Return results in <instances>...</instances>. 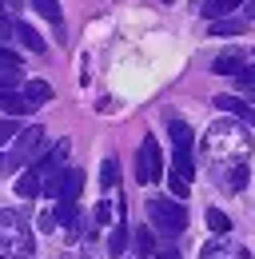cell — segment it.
I'll return each mask as SVG.
<instances>
[{"label":"cell","instance_id":"cell-1","mask_svg":"<svg viewBox=\"0 0 255 259\" xmlns=\"http://www.w3.org/2000/svg\"><path fill=\"white\" fill-rule=\"evenodd\" d=\"M203 152L220 163V167H227V163H243L247 156H251V136L243 132V124L220 120V124H211L207 136H203Z\"/></svg>","mask_w":255,"mask_h":259},{"label":"cell","instance_id":"cell-2","mask_svg":"<svg viewBox=\"0 0 255 259\" xmlns=\"http://www.w3.org/2000/svg\"><path fill=\"white\" fill-rule=\"evenodd\" d=\"M0 259H36L32 227L16 207H0Z\"/></svg>","mask_w":255,"mask_h":259},{"label":"cell","instance_id":"cell-3","mask_svg":"<svg viewBox=\"0 0 255 259\" xmlns=\"http://www.w3.org/2000/svg\"><path fill=\"white\" fill-rule=\"evenodd\" d=\"M40 144H44V128H40V124L24 128L16 140H12V152H0V176H12L20 163H28L32 156L40 152Z\"/></svg>","mask_w":255,"mask_h":259},{"label":"cell","instance_id":"cell-4","mask_svg":"<svg viewBox=\"0 0 255 259\" xmlns=\"http://www.w3.org/2000/svg\"><path fill=\"white\" fill-rule=\"evenodd\" d=\"M148 220L159 235H180L188 227V211L180 199H148Z\"/></svg>","mask_w":255,"mask_h":259},{"label":"cell","instance_id":"cell-5","mask_svg":"<svg viewBox=\"0 0 255 259\" xmlns=\"http://www.w3.org/2000/svg\"><path fill=\"white\" fill-rule=\"evenodd\" d=\"M159 176H163L159 144H156V136H144V144H140V156H136V180H140V184H156Z\"/></svg>","mask_w":255,"mask_h":259},{"label":"cell","instance_id":"cell-6","mask_svg":"<svg viewBox=\"0 0 255 259\" xmlns=\"http://www.w3.org/2000/svg\"><path fill=\"white\" fill-rule=\"evenodd\" d=\"M68 152H72V144H68V140H60V144H56V148H52L44 160L36 163V167H40V176H44V180H48V176H60V171H64V160H68Z\"/></svg>","mask_w":255,"mask_h":259},{"label":"cell","instance_id":"cell-7","mask_svg":"<svg viewBox=\"0 0 255 259\" xmlns=\"http://www.w3.org/2000/svg\"><path fill=\"white\" fill-rule=\"evenodd\" d=\"M16 195H20V199L44 195V176H40V167H36V163H32L28 171H20V180H16Z\"/></svg>","mask_w":255,"mask_h":259},{"label":"cell","instance_id":"cell-8","mask_svg":"<svg viewBox=\"0 0 255 259\" xmlns=\"http://www.w3.org/2000/svg\"><path fill=\"white\" fill-rule=\"evenodd\" d=\"M216 104H220L223 112L239 116L243 124H255V104H243V100H235V96H216Z\"/></svg>","mask_w":255,"mask_h":259},{"label":"cell","instance_id":"cell-9","mask_svg":"<svg viewBox=\"0 0 255 259\" xmlns=\"http://www.w3.org/2000/svg\"><path fill=\"white\" fill-rule=\"evenodd\" d=\"M216 76H239L243 72V52H220L216 56V64H211Z\"/></svg>","mask_w":255,"mask_h":259},{"label":"cell","instance_id":"cell-10","mask_svg":"<svg viewBox=\"0 0 255 259\" xmlns=\"http://www.w3.org/2000/svg\"><path fill=\"white\" fill-rule=\"evenodd\" d=\"M80 192H84V171H80V167H68V171H64V188H60V199L76 203V199H80Z\"/></svg>","mask_w":255,"mask_h":259},{"label":"cell","instance_id":"cell-11","mask_svg":"<svg viewBox=\"0 0 255 259\" xmlns=\"http://www.w3.org/2000/svg\"><path fill=\"white\" fill-rule=\"evenodd\" d=\"M24 100H28L32 112H36L40 104H48V100H52V84H48V80H28V84H24Z\"/></svg>","mask_w":255,"mask_h":259},{"label":"cell","instance_id":"cell-12","mask_svg":"<svg viewBox=\"0 0 255 259\" xmlns=\"http://www.w3.org/2000/svg\"><path fill=\"white\" fill-rule=\"evenodd\" d=\"M199 259H251V255L243 247H235V243H207Z\"/></svg>","mask_w":255,"mask_h":259},{"label":"cell","instance_id":"cell-13","mask_svg":"<svg viewBox=\"0 0 255 259\" xmlns=\"http://www.w3.org/2000/svg\"><path fill=\"white\" fill-rule=\"evenodd\" d=\"M0 108H4L8 116H24V112H32V104L24 100V92H0Z\"/></svg>","mask_w":255,"mask_h":259},{"label":"cell","instance_id":"cell-14","mask_svg":"<svg viewBox=\"0 0 255 259\" xmlns=\"http://www.w3.org/2000/svg\"><path fill=\"white\" fill-rule=\"evenodd\" d=\"M132 243H136V255H140V259H152V255H156V235H152L148 227H136Z\"/></svg>","mask_w":255,"mask_h":259},{"label":"cell","instance_id":"cell-15","mask_svg":"<svg viewBox=\"0 0 255 259\" xmlns=\"http://www.w3.org/2000/svg\"><path fill=\"white\" fill-rule=\"evenodd\" d=\"M16 36H20V44H24V48H28V52H44V48H48V44H44V36L36 32V28H32V24H24V20H20V24H16Z\"/></svg>","mask_w":255,"mask_h":259},{"label":"cell","instance_id":"cell-16","mask_svg":"<svg viewBox=\"0 0 255 259\" xmlns=\"http://www.w3.org/2000/svg\"><path fill=\"white\" fill-rule=\"evenodd\" d=\"M172 144H176V152H191V144H195V140H191V128L188 124H184V120H172Z\"/></svg>","mask_w":255,"mask_h":259},{"label":"cell","instance_id":"cell-17","mask_svg":"<svg viewBox=\"0 0 255 259\" xmlns=\"http://www.w3.org/2000/svg\"><path fill=\"white\" fill-rule=\"evenodd\" d=\"M223 184H227V192H239V188H247V163H227V176H223Z\"/></svg>","mask_w":255,"mask_h":259},{"label":"cell","instance_id":"cell-18","mask_svg":"<svg viewBox=\"0 0 255 259\" xmlns=\"http://www.w3.org/2000/svg\"><path fill=\"white\" fill-rule=\"evenodd\" d=\"M28 4L44 16V20H52V24H60V20H64V12H60V4H56V0H28Z\"/></svg>","mask_w":255,"mask_h":259},{"label":"cell","instance_id":"cell-19","mask_svg":"<svg viewBox=\"0 0 255 259\" xmlns=\"http://www.w3.org/2000/svg\"><path fill=\"white\" fill-rule=\"evenodd\" d=\"M100 184H104V192H112V188L120 184V163H116V160H104V167H100Z\"/></svg>","mask_w":255,"mask_h":259},{"label":"cell","instance_id":"cell-20","mask_svg":"<svg viewBox=\"0 0 255 259\" xmlns=\"http://www.w3.org/2000/svg\"><path fill=\"white\" fill-rule=\"evenodd\" d=\"M235 4H239V0H207V4H203V16H207V20H220V16H227Z\"/></svg>","mask_w":255,"mask_h":259},{"label":"cell","instance_id":"cell-21","mask_svg":"<svg viewBox=\"0 0 255 259\" xmlns=\"http://www.w3.org/2000/svg\"><path fill=\"white\" fill-rule=\"evenodd\" d=\"M207 227H211L216 235H227V231H231V220L223 215L220 207H207Z\"/></svg>","mask_w":255,"mask_h":259},{"label":"cell","instance_id":"cell-22","mask_svg":"<svg viewBox=\"0 0 255 259\" xmlns=\"http://www.w3.org/2000/svg\"><path fill=\"white\" fill-rule=\"evenodd\" d=\"M124 247H128V224H120L116 231H112V239H108V251L120 259V255H124Z\"/></svg>","mask_w":255,"mask_h":259},{"label":"cell","instance_id":"cell-23","mask_svg":"<svg viewBox=\"0 0 255 259\" xmlns=\"http://www.w3.org/2000/svg\"><path fill=\"white\" fill-rule=\"evenodd\" d=\"M243 24H247V16L243 20H220V24H211V36H239Z\"/></svg>","mask_w":255,"mask_h":259},{"label":"cell","instance_id":"cell-24","mask_svg":"<svg viewBox=\"0 0 255 259\" xmlns=\"http://www.w3.org/2000/svg\"><path fill=\"white\" fill-rule=\"evenodd\" d=\"M20 132H24V128H20L16 120H0V148H8V144L20 136Z\"/></svg>","mask_w":255,"mask_h":259},{"label":"cell","instance_id":"cell-25","mask_svg":"<svg viewBox=\"0 0 255 259\" xmlns=\"http://www.w3.org/2000/svg\"><path fill=\"white\" fill-rule=\"evenodd\" d=\"M16 36V24H12V16H8V8L0 4V44H8Z\"/></svg>","mask_w":255,"mask_h":259},{"label":"cell","instance_id":"cell-26","mask_svg":"<svg viewBox=\"0 0 255 259\" xmlns=\"http://www.w3.org/2000/svg\"><path fill=\"white\" fill-rule=\"evenodd\" d=\"M188 192H191V180H184L180 171H172V195H180V199H184Z\"/></svg>","mask_w":255,"mask_h":259},{"label":"cell","instance_id":"cell-27","mask_svg":"<svg viewBox=\"0 0 255 259\" xmlns=\"http://www.w3.org/2000/svg\"><path fill=\"white\" fill-rule=\"evenodd\" d=\"M0 68H20V56H16V52H8L4 44H0Z\"/></svg>","mask_w":255,"mask_h":259},{"label":"cell","instance_id":"cell-28","mask_svg":"<svg viewBox=\"0 0 255 259\" xmlns=\"http://www.w3.org/2000/svg\"><path fill=\"white\" fill-rule=\"evenodd\" d=\"M235 80H239V88H247V92H255V68H243V72H239Z\"/></svg>","mask_w":255,"mask_h":259},{"label":"cell","instance_id":"cell-29","mask_svg":"<svg viewBox=\"0 0 255 259\" xmlns=\"http://www.w3.org/2000/svg\"><path fill=\"white\" fill-rule=\"evenodd\" d=\"M112 220V203H96V224H108Z\"/></svg>","mask_w":255,"mask_h":259},{"label":"cell","instance_id":"cell-30","mask_svg":"<svg viewBox=\"0 0 255 259\" xmlns=\"http://www.w3.org/2000/svg\"><path fill=\"white\" fill-rule=\"evenodd\" d=\"M40 227H44V231H56V211H44V215H40Z\"/></svg>","mask_w":255,"mask_h":259},{"label":"cell","instance_id":"cell-31","mask_svg":"<svg viewBox=\"0 0 255 259\" xmlns=\"http://www.w3.org/2000/svg\"><path fill=\"white\" fill-rule=\"evenodd\" d=\"M0 4H4V8H8V12H20V8H24V4H28V0H0Z\"/></svg>","mask_w":255,"mask_h":259},{"label":"cell","instance_id":"cell-32","mask_svg":"<svg viewBox=\"0 0 255 259\" xmlns=\"http://www.w3.org/2000/svg\"><path fill=\"white\" fill-rule=\"evenodd\" d=\"M243 16H255V0H251V4H247V12H243Z\"/></svg>","mask_w":255,"mask_h":259},{"label":"cell","instance_id":"cell-33","mask_svg":"<svg viewBox=\"0 0 255 259\" xmlns=\"http://www.w3.org/2000/svg\"><path fill=\"white\" fill-rule=\"evenodd\" d=\"M159 259H180V255H176V251H163V255H159Z\"/></svg>","mask_w":255,"mask_h":259},{"label":"cell","instance_id":"cell-34","mask_svg":"<svg viewBox=\"0 0 255 259\" xmlns=\"http://www.w3.org/2000/svg\"><path fill=\"white\" fill-rule=\"evenodd\" d=\"M163 4H176V0H163Z\"/></svg>","mask_w":255,"mask_h":259}]
</instances>
